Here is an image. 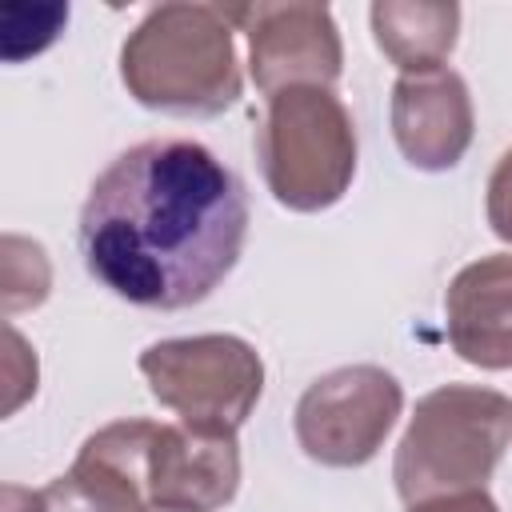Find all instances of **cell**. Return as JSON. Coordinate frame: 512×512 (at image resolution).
Returning a JSON list of instances; mask_svg holds the SVG:
<instances>
[{
	"instance_id": "obj_11",
	"label": "cell",
	"mask_w": 512,
	"mask_h": 512,
	"mask_svg": "<svg viewBox=\"0 0 512 512\" xmlns=\"http://www.w3.org/2000/svg\"><path fill=\"white\" fill-rule=\"evenodd\" d=\"M372 32L380 52L404 72H436L456 48L460 8L456 4H372Z\"/></svg>"
},
{
	"instance_id": "obj_3",
	"label": "cell",
	"mask_w": 512,
	"mask_h": 512,
	"mask_svg": "<svg viewBox=\"0 0 512 512\" xmlns=\"http://www.w3.org/2000/svg\"><path fill=\"white\" fill-rule=\"evenodd\" d=\"M512 444V400L476 384L428 392L396 448L392 480L404 504L472 492L496 472Z\"/></svg>"
},
{
	"instance_id": "obj_5",
	"label": "cell",
	"mask_w": 512,
	"mask_h": 512,
	"mask_svg": "<svg viewBox=\"0 0 512 512\" xmlns=\"http://www.w3.org/2000/svg\"><path fill=\"white\" fill-rule=\"evenodd\" d=\"M140 372L152 396L180 424L236 432L260 400L264 364L240 336H184L140 352Z\"/></svg>"
},
{
	"instance_id": "obj_13",
	"label": "cell",
	"mask_w": 512,
	"mask_h": 512,
	"mask_svg": "<svg viewBox=\"0 0 512 512\" xmlns=\"http://www.w3.org/2000/svg\"><path fill=\"white\" fill-rule=\"evenodd\" d=\"M488 224L500 240L512 244V148L496 160L488 180Z\"/></svg>"
},
{
	"instance_id": "obj_8",
	"label": "cell",
	"mask_w": 512,
	"mask_h": 512,
	"mask_svg": "<svg viewBox=\"0 0 512 512\" xmlns=\"http://www.w3.org/2000/svg\"><path fill=\"white\" fill-rule=\"evenodd\" d=\"M240 452L236 432L196 424H156L148 448V500L152 508L216 512L236 496Z\"/></svg>"
},
{
	"instance_id": "obj_7",
	"label": "cell",
	"mask_w": 512,
	"mask_h": 512,
	"mask_svg": "<svg viewBox=\"0 0 512 512\" xmlns=\"http://www.w3.org/2000/svg\"><path fill=\"white\" fill-rule=\"evenodd\" d=\"M228 12L248 36L252 80L264 96L336 84L344 52L324 4H236Z\"/></svg>"
},
{
	"instance_id": "obj_2",
	"label": "cell",
	"mask_w": 512,
	"mask_h": 512,
	"mask_svg": "<svg viewBox=\"0 0 512 512\" xmlns=\"http://www.w3.org/2000/svg\"><path fill=\"white\" fill-rule=\"evenodd\" d=\"M120 80L136 104L172 116H216L240 100L232 12L160 4L120 48Z\"/></svg>"
},
{
	"instance_id": "obj_14",
	"label": "cell",
	"mask_w": 512,
	"mask_h": 512,
	"mask_svg": "<svg viewBox=\"0 0 512 512\" xmlns=\"http://www.w3.org/2000/svg\"><path fill=\"white\" fill-rule=\"evenodd\" d=\"M412 512H500V508H496V500L484 488H472V492H452V496L420 500V504H412Z\"/></svg>"
},
{
	"instance_id": "obj_16",
	"label": "cell",
	"mask_w": 512,
	"mask_h": 512,
	"mask_svg": "<svg viewBox=\"0 0 512 512\" xmlns=\"http://www.w3.org/2000/svg\"><path fill=\"white\" fill-rule=\"evenodd\" d=\"M148 512H176V508H148Z\"/></svg>"
},
{
	"instance_id": "obj_10",
	"label": "cell",
	"mask_w": 512,
	"mask_h": 512,
	"mask_svg": "<svg viewBox=\"0 0 512 512\" xmlns=\"http://www.w3.org/2000/svg\"><path fill=\"white\" fill-rule=\"evenodd\" d=\"M448 340L476 368H512V256H480L460 268L444 296Z\"/></svg>"
},
{
	"instance_id": "obj_4",
	"label": "cell",
	"mask_w": 512,
	"mask_h": 512,
	"mask_svg": "<svg viewBox=\"0 0 512 512\" xmlns=\"http://www.w3.org/2000/svg\"><path fill=\"white\" fill-rule=\"evenodd\" d=\"M268 192L292 212L336 204L356 176V128L332 88H284L268 96L256 132Z\"/></svg>"
},
{
	"instance_id": "obj_6",
	"label": "cell",
	"mask_w": 512,
	"mask_h": 512,
	"mask_svg": "<svg viewBox=\"0 0 512 512\" xmlns=\"http://www.w3.org/2000/svg\"><path fill=\"white\" fill-rule=\"evenodd\" d=\"M400 404L404 392L392 372L376 364L336 368L304 388L296 404V440L320 464L356 468L376 456Z\"/></svg>"
},
{
	"instance_id": "obj_9",
	"label": "cell",
	"mask_w": 512,
	"mask_h": 512,
	"mask_svg": "<svg viewBox=\"0 0 512 512\" xmlns=\"http://www.w3.org/2000/svg\"><path fill=\"white\" fill-rule=\"evenodd\" d=\"M392 132L412 168H456L472 140V100L464 80L448 68L400 76L392 88Z\"/></svg>"
},
{
	"instance_id": "obj_15",
	"label": "cell",
	"mask_w": 512,
	"mask_h": 512,
	"mask_svg": "<svg viewBox=\"0 0 512 512\" xmlns=\"http://www.w3.org/2000/svg\"><path fill=\"white\" fill-rule=\"evenodd\" d=\"M4 512H48V500H44V492H28V488L8 484L4 488Z\"/></svg>"
},
{
	"instance_id": "obj_1",
	"label": "cell",
	"mask_w": 512,
	"mask_h": 512,
	"mask_svg": "<svg viewBox=\"0 0 512 512\" xmlns=\"http://www.w3.org/2000/svg\"><path fill=\"white\" fill-rule=\"evenodd\" d=\"M248 236L240 176L204 144L164 136L120 152L80 208L84 268L136 308H192L236 268Z\"/></svg>"
},
{
	"instance_id": "obj_12",
	"label": "cell",
	"mask_w": 512,
	"mask_h": 512,
	"mask_svg": "<svg viewBox=\"0 0 512 512\" xmlns=\"http://www.w3.org/2000/svg\"><path fill=\"white\" fill-rule=\"evenodd\" d=\"M28 28L16 24H0V40H4V60L20 64L24 56H36L40 48H48L56 40V32L68 24V4H20Z\"/></svg>"
}]
</instances>
